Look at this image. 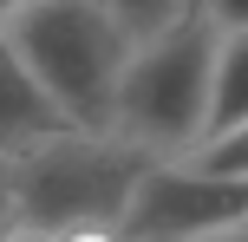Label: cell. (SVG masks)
Returning a JSON list of instances; mask_svg holds the SVG:
<instances>
[{"label": "cell", "instance_id": "cell-1", "mask_svg": "<svg viewBox=\"0 0 248 242\" xmlns=\"http://www.w3.org/2000/svg\"><path fill=\"white\" fill-rule=\"evenodd\" d=\"M216 33L196 7L176 26H163L157 39L131 46L111 105V138L137 144L157 164H183L202 144V118H209V79H216Z\"/></svg>", "mask_w": 248, "mask_h": 242}, {"label": "cell", "instance_id": "cell-2", "mask_svg": "<svg viewBox=\"0 0 248 242\" xmlns=\"http://www.w3.org/2000/svg\"><path fill=\"white\" fill-rule=\"evenodd\" d=\"M20 65L33 72V85L59 105V118L72 131L105 138L118 105V79L131 59V33L98 7V0H33L20 20L7 26Z\"/></svg>", "mask_w": 248, "mask_h": 242}, {"label": "cell", "instance_id": "cell-3", "mask_svg": "<svg viewBox=\"0 0 248 242\" xmlns=\"http://www.w3.org/2000/svg\"><path fill=\"white\" fill-rule=\"evenodd\" d=\"M144 157L124 138H92V131H52V138L26 144L7 157V210L39 229H65V223H118L131 190L144 183Z\"/></svg>", "mask_w": 248, "mask_h": 242}, {"label": "cell", "instance_id": "cell-4", "mask_svg": "<svg viewBox=\"0 0 248 242\" xmlns=\"http://www.w3.org/2000/svg\"><path fill=\"white\" fill-rule=\"evenodd\" d=\"M242 216H248L242 190L229 177H196L189 164H150L118 223L131 242H183V236L222 229V223H242Z\"/></svg>", "mask_w": 248, "mask_h": 242}, {"label": "cell", "instance_id": "cell-5", "mask_svg": "<svg viewBox=\"0 0 248 242\" xmlns=\"http://www.w3.org/2000/svg\"><path fill=\"white\" fill-rule=\"evenodd\" d=\"M52 131H72V125H65L59 105L33 85V72L20 65L13 39L0 33V164H7V157H20L26 144L52 138Z\"/></svg>", "mask_w": 248, "mask_h": 242}, {"label": "cell", "instance_id": "cell-6", "mask_svg": "<svg viewBox=\"0 0 248 242\" xmlns=\"http://www.w3.org/2000/svg\"><path fill=\"white\" fill-rule=\"evenodd\" d=\"M248 118V33H222L216 46V79H209V118L202 138H222Z\"/></svg>", "mask_w": 248, "mask_h": 242}, {"label": "cell", "instance_id": "cell-7", "mask_svg": "<svg viewBox=\"0 0 248 242\" xmlns=\"http://www.w3.org/2000/svg\"><path fill=\"white\" fill-rule=\"evenodd\" d=\"M98 7L111 13L124 33H131V46H144V39H157L163 26H176L196 0H98Z\"/></svg>", "mask_w": 248, "mask_h": 242}, {"label": "cell", "instance_id": "cell-8", "mask_svg": "<svg viewBox=\"0 0 248 242\" xmlns=\"http://www.w3.org/2000/svg\"><path fill=\"white\" fill-rule=\"evenodd\" d=\"M183 164L196 170V177H248V118L235 131H222V138H202Z\"/></svg>", "mask_w": 248, "mask_h": 242}, {"label": "cell", "instance_id": "cell-9", "mask_svg": "<svg viewBox=\"0 0 248 242\" xmlns=\"http://www.w3.org/2000/svg\"><path fill=\"white\" fill-rule=\"evenodd\" d=\"M196 13L216 33H248V0H196Z\"/></svg>", "mask_w": 248, "mask_h": 242}, {"label": "cell", "instance_id": "cell-10", "mask_svg": "<svg viewBox=\"0 0 248 242\" xmlns=\"http://www.w3.org/2000/svg\"><path fill=\"white\" fill-rule=\"evenodd\" d=\"M52 242H131V236H124V223H65V229H52Z\"/></svg>", "mask_w": 248, "mask_h": 242}, {"label": "cell", "instance_id": "cell-11", "mask_svg": "<svg viewBox=\"0 0 248 242\" xmlns=\"http://www.w3.org/2000/svg\"><path fill=\"white\" fill-rule=\"evenodd\" d=\"M0 242H52V229H39V223L13 216V210H0Z\"/></svg>", "mask_w": 248, "mask_h": 242}, {"label": "cell", "instance_id": "cell-12", "mask_svg": "<svg viewBox=\"0 0 248 242\" xmlns=\"http://www.w3.org/2000/svg\"><path fill=\"white\" fill-rule=\"evenodd\" d=\"M183 242H248V216L242 223H222V229H202V236H183Z\"/></svg>", "mask_w": 248, "mask_h": 242}, {"label": "cell", "instance_id": "cell-13", "mask_svg": "<svg viewBox=\"0 0 248 242\" xmlns=\"http://www.w3.org/2000/svg\"><path fill=\"white\" fill-rule=\"evenodd\" d=\"M26 7H33V0H0V33H7V26H13V20H20V13H26Z\"/></svg>", "mask_w": 248, "mask_h": 242}, {"label": "cell", "instance_id": "cell-14", "mask_svg": "<svg viewBox=\"0 0 248 242\" xmlns=\"http://www.w3.org/2000/svg\"><path fill=\"white\" fill-rule=\"evenodd\" d=\"M229 183H235V190H242V210H248V177H229Z\"/></svg>", "mask_w": 248, "mask_h": 242}, {"label": "cell", "instance_id": "cell-15", "mask_svg": "<svg viewBox=\"0 0 248 242\" xmlns=\"http://www.w3.org/2000/svg\"><path fill=\"white\" fill-rule=\"evenodd\" d=\"M0 210H7V164H0Z\"/></svg>", "mask_w": 248, "mask_h": 242}]
</instances>
